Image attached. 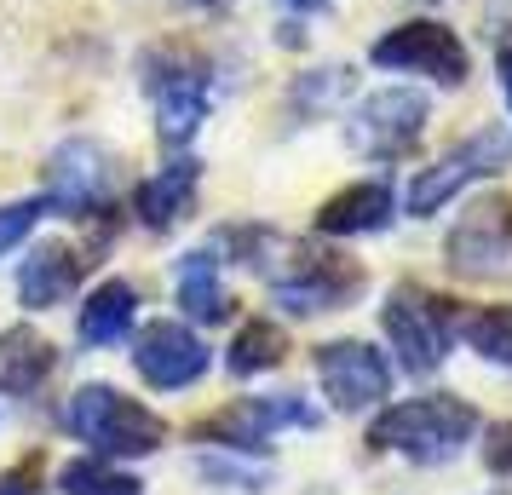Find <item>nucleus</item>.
<instances>
[{
    "label": "nucleus",
    "mask_w": 512,
    "mask_h": 495,
    "mask_svg": "<svg viewBox=\"0 0 512 495\" xmlns=\"http://www.w3.org/2000/svg\"><path fill=\"white\" fill-rule=\"evenodd\" d=\"M150 98H156V133H162L167 150L196 139V127L208 116V81L196 75V64L150 58Z\"/></svg>",
    "instance_id": "13"
},
{
    "label": "nucleus",
    "mask_w": 512,
    "mask_h": 495,
    "mask_svg": "<svg viewBox=\"0 0 512 495\" xmlns=\"http://www.w3.org/2000/svg\"><path fill=\"white\" fill-rule=\"evenodd\" d=\"M133 369L144 386L179 392V386H196L208 375V346L185 323H144V334L133 340Z\"/></svg>",
    "instance_id": "12"
},
{
    "label": "nucleus",
    "mask_w": 512,
    "mask_h": 495,
    "mask_svg": "<svg viewBox=\"0 0 512 495\" xmlns=\"http://www.w3.org/2000/svg\"><path fill=\"white\" fill-rule=\"evenodd\" d=\"M461 317L466 311L455 300H443V294H432V288H420V283H397L386 294V311H380L386 340H392L397 363L409 375H432L449 357L455 334H461Z\"/></svg>",
    "instance_id": "3"
},
{
    "label": "nucleus",
    "mask_w": 512,
    "mask_h": 495,
    "mask_svg": "<svg viewBox=\"0 0 512 495\" xmlns=\"http://www.w3.org/2000/svg\"><path fill=\"white\" fill-rule=\"evenodd\" d=\"M282 6H294V12H317V6H328V0H282Z\"/></svg>",
    "instance_id": "27"
},
{
    "label": "nucleus",
    "mask_w": 512,
    "mask_h": 495,
    "mask_svg": "<svg viewBox=\"0 0 512 495\" xmlns=\"http://www.w3.org/2000/svg\"><path fill=\"white\" fill-rule=\"evenodd\" d=\"M495 64H501V87H507V104H512V29L501 35V52H495Z\"/></svg>",
    "instance_id": "26"
},
{
    "label": "nucleus",
    "mask_w": 512,
    "mask_h": 495,
    "mask_svg": "<svg viewBox=\"0 0 512 495\" xmlns=\"http://www.w3.org/2000/svg\"><path fill=\"white\" fill-rule=\"evenodd\" d=\"M81 271H87V260H81V248H70V242L35 248L24 260V271H18V300H24V311H47L58 300H70L75 283H81Z\"/></svg>",
    "instance_id": "14"
},
{
    "label": "nucleus",
    "mask_w": 512,
    "mask_h": 495,
    "mask_svg": "<svg viewBox=\"0 0 512 495\" xmlns=\"http://www.w3.org/2000/svg\"><path fill=\"white\" fill-rule=\"evenodd\" d=\"M58 490L64 495H144V484L133 472H116L104 455H87V461H70L58 472Z\"/></svg>",
    "instance_id": "21"
},
{
    "label": "nucleus",
    "mask_w": 512,
    "mask_h": 495,
    "mask_svg": "<svg viewBox=\"0 0 512 495\" xmlns=\"http://www.w3.org/2000/svg\"><path fill=\"white\" fill-rule=\"evenodd\" d=\"M196 179H202V167L190 162H167L162 173H150L139 185V196H133V208H139V225H150V231H167L179 213L190 208V196H196Z\"/></svg>",
    "instance_id": "17"
},
{
    "label": "nucleus",
    "mask_w": 512,
    "mask_h": 495,
    "mask_svg": "<svg viewBox=\"0 0 512 495\" xmlns=\"http://www.w3.org/2000/svg\"><path fill=\"white\" fill-rule=\"evenodd\" d=\"M449 271L472 277V283H507L512 277V202L507 196H489L466 213L461 225L443 242Z\"/></svg>",
    "instance_id": "6"
},
{
    "label": "nucleus",
    "mask_w": 512,
    "mask_h": 495,
    "mask_svg": "<svg viewBox=\"0 0 512 495\" xmlns=\"http://www.w3.org/2000/svg\"><path fill=\"white\" fill-rule=\"evenodd\" d=\"M110 190H116V162H110V150L93 139H70L52 150L47 162V196L58 213H70V219H87V213L110 208Z\"/></svg>",
    "instance_id": "9"
},
{
    "label": "nucleus",
    "mask_w": 512,
    "mask_h": 495,
    "mask_svg": "<svg viewBox=\"0 0 512 495\" xmlns=\"http://www.w3.org/2000/svg\"><path fill=\"white\" fill-rule=\"evenodd\" d=\"M173 283H179V306H185L196 323H225V317H231V294L219 283V260H213L208 248H202V254H185Z\"/></svg>",
    "instance_id": "19"
},
{
    "label": "nucleus",
    "mask_w": 512,
    "mask_h": 495,
    "mask_svg": "<svg viewBox=\"0 0 512 495\" xmlns=\"http://www.w3.org/2000/svg\"><path fill=\"white\" fill-rule=\"evenodd\" d=\"M41 208H47V202H35V196H29V202H6V208H0V254H6V248H18V242L35 231Z\"/></svg>",
    "instance_id": "23"
},
{
    "label": "nucleus",
    "mask_w": 512,
    "mask_h": 495,
    "mask_svg": "<svg viewBox=\"0 0 512 495\" xmlns=\"http://www.w3.org/2000/svg\"><path fill=\"white\" fill-rule=\"evenodd\" d=\"M64 421L98 455H156L167 444L162 415L144 409L139 398H127V392H116V386H81L70 398V409H64Z\"/></svg>",
    "instance_id": "4"
},
{
    "label": "nucleus",
    "mask_w": 512,
    "mask_h": 495,
    "mask_svg": "<svg viewBox=\"0 0 512 495\" xmlns=\"http://www.w3.org/2000/svg\"><path fill=\"white\" fill-rule=\"evenodd\" d=\"M374 64H386V70H420L443 81V87H461L466 75H472V58H466L461 35L455 29H443L438 18H415V24H397L392 35H380L374 41Z\"/></svg>",
    "instance_id": "7"
},
{
    "label": "nucleus",
    "mask_w": 512,
    "mask_h": 495,
    "mask_svg": "<svg viewBox=\"0 0 512 495\" xmlns=\"http://www.w3.org/2000/svg\"><path fill=\"white\" fill-rule=\"evenodd\" d=\"M512 167V133L507 127H478L472 139H461L455 150H443L432 167H420L415 185H409V213L426 219V213H438L443 202H455L472 179H489V173H501Z\"/></svg>",
    "instance_id": "5"
},
{
    "label": "nucleus",
    "mask_w": 512,
    "mask_h": 495,
    "mask_svg": "<svg viewBox=\"0 0 512 495\" xmlns=\"http://www.w3.org/2000/svg\"><path fill=\"white\" fill-rule=\"evenodd\" d=\"M282 426H317V409H305L300 398H236L196 426V438L225 449H265Z\"/></svg>",
    "instance_id": "10"
},
{
    "label": "nucleus",
    "mask_w": 512,
    "mask_h": 495,
    "mask_svg": "<svg viewBox=\"0 0 512 495\" xmlns=\"http://www.w3.org/2000/svg\"><path fill=\"white\" fill-rule=\"evenodd\" d=\"M58 369V346H52L41 329H0V392L6 398H29V392H41L47 375Z\"/></svg>",
    "instance_id": "15"
},
{
    "label": "nucleus",
    "mask_w": 512,
    "mask_h": 495,
    "mask_svg": "<svg viewBox=\"0 0 512 495\" xmlns=\"http://www.w3.org/2000/svg\"><path fill=\"white\" fill-rule=\"evenodd\" d=\"M317 380H323L328 403L351 415L392 392V363L363 340H328V346H317Z\"/></svg>",
    "instance_id": "11"
},
{
    "label": "nucleus",
    "mask_w": 512,
    "mask_h": 495,
    "mask_svg": "<svg viewBox=\"0 0 512 495\" xmlns=\"http://www.w3.org/2000/svg\"><path fill=\"white\" fill-rule=\"evenodd\" d=\"M196 6H219V0H196Z\"/></svg>",
    "instance_id": "28"
},
{
    "label": "nucleus",
    "mask_w": 512,
    "mask_h": 495,
    "mask_svg": "<svg viewBox=\"0 0 512 495\" xmlns=\"http://www.w3.org/2000/svg\"><path fill=\"white\" fill-rule=\"evenodd\" d=\"M461 334L472 340V352L489 363H512V306H478L461 317Z\"/></svg>",
    "instance_id": "22"
},
{
    "label": "nucleus",
    "mask_w": 512,
    "mask_h": 495,
    "mask_svg": "<svg viewBox=\"0 0 512 495\" xmlns=\"http://www.w3.org/2000/svg\"><path fill=\"white\" fill-rule=\"evenodd\" d=\"M420 133H426V98L403 93V87H386L357 104L351 116V150H363L374 162H403L415 156Z\"/></svg>",
    "instance_id": "8"
},
{
    "label": "nucleus",
    "mask_w": 512,
    "mask_h": 495,
    "mask_svg": "<svg viewBox=\"0 0 512 495\" xmlns=\"http://www.w3.org/2000/svg\"><path fill=\"white\" fill-rule=\"evenodd\" d=\"M392 225V185L386 179H363V185L334 190L317 208V231L323 236H363Z\"/></svg>",
    "instance_id": "16"
},
{
    "label": "nucleus",
    "mask_w": 512,
    "mask_h": 495,
    "mask_svg": "<svg viewBox=\"0 0 512 495\" xmlns=\"http://www.w3.org/2000/svg\"><path fill=\"white\" fill-rule=\"evenodd\" d=\"M35 472H41V461H24L18 472H6L0 478V495H35Z\"/></svg>",
    "instance_id": "24"
},
{
    "label": "nucleus",
    "mask_w": 512,
    "mask_h": 495,
    "mask_svg": "<svg viewBox=\"0 0 512 495\" xmlns=\"http://www.w3.org/2000/svg\"><path fill=\"white\" fill-rule=\"evenodd\" d=\"M133 311H139V288L127 283V277L98 283L87 294V306H81V340L87 346H116L121 334L133 329Z\"/></svg>",
    "instance_id": "18"
},
{
    "label": "nucleus",
    "mask_w": 512,
    "mask_h": 495,
    "mask_svg": "<svg viewBox=\"0 0 512 495\" xmlns=\"http://www.w3.org/2000/svg\"><path fill=\"white\" fill-rule=\"evenodd\" d=\"M282 357H288V334H282V323L254 317V323L236 329L231 352H225V369H231L236 380H248V375H265V369H282Z\"/></svg>",
    "instance_id": "20"
},
{
    "label": "nucleus",
    "mask_w": 512,
    "mask_h": 495,
    "mask_svg": "<svg viewBox=\"0 0 512 495\" xmlns=\"http://www.w3.org/2000/svg\"><path fill=\"white\" fill-rule=\"evenodd\" d=\"M478 432V409L455 392H432V398H409L392 403L380 421L369 426L374 449H397L420 467H438V461H455L466 449V438Z\"/></svg>",
    "instance_id": "2"
},
{
    "label": "nucleus",
    "mask_w": 512,
    "mask_h": 495,
    "mask_svg": "<svg viewBox=\"0 0 512 495\" xmlns=\"http://www.w3.org/2000/svg\"><path fill=\"white\" fill-rule=\"evenodd\" d=\"M242 265H254L271 277V294L277 306H288L294 317H311V311H340L363 294V265L351 254H334V248H311V242H282L271 231H231Z\"/></svg>",
    "instance_id": "1"
},
{
    "label": "nucleus",
    "mask_w": 512,
    "mask_h": 495,
    "mask_svg": "<svg viewBox=\"0 0 512 495\" xmlns=\"http://www.w3.org/2000/svg\"><path fill=\"white\" fill-rule=\"evenodd\" d=\"M489 467L512 472V426H501V432H495V444H489Z\"/></svg>",
    "instance_id": "25"
}]
</instances>
